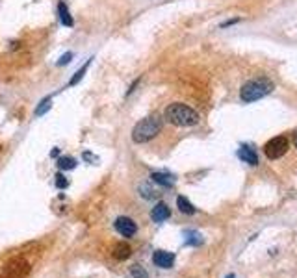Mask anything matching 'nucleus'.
I'll return each mask as SVG.
<instances>
[{"label":"nucleus","instance_id":"nucleus-22","mask_svg":"<svg viewBox=\"0 0 297 278\" xmlns=\"http://www.w3.org/2000/svg\"><path fill=\"white\" fill-rule=\"evenodd\" d=\"M137 83H140V78L132 82V85H130V88H128V91H127V97H128V95H132V93H134V89L137 88Z\"/></svg>","mask_w":297,"mask_h":278},{"label":"nucleus","instance_id":"nucleus-12","mask_svg":"<svg viewBox=\"0 0 297 278\" xmlns=\"http://www.w3.org/2000/svg\"><path fill=\"white\" fill-rule=\"evenodd\" d=\"M58 15L64 26H69V28H71V26L74 25V20H73V17H71V13H69L65 2H58Z\"/></svg>","mask_w":297,"mask_h":278},{"label":"nucleus","instance_id":"nucleus-3","mask_svg":"<svg viewBox=\"0 0 297 278\" xmlns=\"http://www.w3.org/2000/svg\"><path fill=\"white\" fill-rule=\"evenodd\" d=\"M273 82L268 78H256V80H249L247 83H244V88L240 91V97L244 102H254L259 98L266 97L273 91Z\"/></svg>","mask_w":297,"mask_h":278},{"label":"nucleus","instance_id":"nucleus-20","mask_svg":"<svg viewBox=\"0 0 297 278\" xmlns=\"http://www.w3.org/2000/svg\"><path fill=\"white\" fill-rule=\"evenodd\" d=\"M140 191H142V197H145V199H154V197H156L154 191H152L147 184H143L142 187H140Z\"/></svg>","mask_w":297,"mask_h":278},{"label":"nucleus","instance_id":"nucleus-18","mask_svg":"<svg viewBox=\"0 0 297 278\" xmlns=\"http://www.w3.org/2000/svg\"><path fill=\"white\" fill-rule=\"evenodd\" d=\"M130 276L132 278H149V273H147L142 265H132L130 267Z\"/></svg>","mask_w":297,"mask_h":278},{"label":"nucleus","instance_id":"nucleus-16","mask_svg":"<svg viewBox=\"0 0 297 278\" xmlns=\"http://www.w3.org/2000/svg\"><path fill=\"white\" fill-rule=\"evenodd\" d=\"M50 102H52V97H50V95H49V97H45L43 100L39 102V106L35 108V115H37V117H39V115H45V113L50 110Z\"/></svg>","mask_w":297,"mask_h":278},{"label":"nucleus","instance_id":"nucleus-19","mask_svg":"<svg viewBox=\"0 0 297 278\" xmlns=\"http://www.w3.org/2000/svg\"><path fill=\"white\" fill-rule=\"evenodd\" d=\"M54 184H56V187H58V189H65V187L69 185V180L65 178L64 175H62V173H60V175H56V180H54Z\"/></svg>","mask_w":297,"mask_h":278},{"label":"nucleus","instance_id":"nucleus-11","mask_svg":"<svg viewBox=\"0 0 297 278\" xmlns=\"http://www.w3.org/2000/svg\"><path fill=\"white\" fill-rule=\"evenodd\" d=\"M132 254V249L128 243H117L115 247H113V258L119 260V262H123V260H128Z\"/></svg>","mask_w":297,"mask_h":278},{"label":"nucleus","instance_id":"nucleus-21","mask_svg":"<svg viewBox=\"0 0 297 278\" xmlns=\"http://www.w3.org/2000/svg\"><path fill=\"white\" fill-rule=\"evenodd\" d=\"M71 59H73V52H67V54H64V56H62V58H60L58 65H60V67H64V65H67L69 61H71Z\"/></svg>","mask_w":297,"mask_h":278},{"label":"nucleus","instance_id":"nucleus-9","mask_svg":"<svg viewBox=\"0 0 297 278\" xmlns=\"http://www.w3.org/2000/svg\"><path fill=\"white\" fill-rule=\"evenodd\" d=\"M238 158L240 160H244L245 163H249V165H259V156H256V152L245 145L238 148Z\"/></svg>","mask_w":297,"mask_h":278},{"label":"nucleus","instance_id":"nucleus-17","mask_svg":"<svg viewBox=\"0 0 297 278\" xmlns=\"http://www.w3.org/2000/svg\"><path fill=\"white\" fill-rule=\"evenodd\" d=\"M58 165L62 171H69V169H74V167H76V160H74V158L64 156L58 160Z\"/></svg>","mask_w":297,"mask_h":278},{"label":"nucleus","instance_id":"nucleus-5","mask_svg":"<svg viewBox=\"0 0 297 278\" xmlns=\"http://www.w3.org/2000/svg\"><path fill=\"white\" fill-rule=\"evenodd\" d=\"M288 151V139L283 136H277L273 137V139H269L268 143H266V146H264V152H266V156L269 158V160H279L281 156H284Z\"/></svg>","mask_w":297,"mask_h":278},{"label":"nucleus","instance_id":"nucleus-7","mask_svg":"<svg viewBox=\"0 0 297 278\" xmlns=\"http://www.w3.org/2000/svg\"><path fill=\"white\" fill-rule=\"evenodd\" d=\"M152 262L162 269H169L175 264V254L167 252V250H156L154 256H152Z\"/></svg>","mask_w":297,"mask_h":278},{"label":"nucleus","instance_id":"nucleus-24","mask_svg":"<svg viewBox=\"0 0 297 278\" xmlns=\"http://www.w3.org/2000/svg\"><path fill=\"white\" fill-rule=\"evenodd\" d=\"M293 143H295V146H297V132L293 134Z\"/></svg>","mask_w":297,"mask_h":278},{"label":"nucleus","instance_id":"nucleus-2","mask_svg":"<svg viewBox=\"0 0 297 278\" xmlns=\"http://www.w3.org/2000/svg\"><path fill=\"white\" fill-rule=\"evenodd\" d=\"M162 126H164V119L160 115H151L137 122L136 126L132 128V141L134 143H147L154 139L160 134Z\"/></svg>","mask_w":297,"mask_h":278},{"label":"nucleus","instance_id":"nucleus-15","mask_svg":"<svg viewBox=\"0 0 297 278\" xmlns=\"http://www.w3.org/2000/svg\"><path fill=\"white\" fill-rule=\"evenodd\" d=\"M186 245H193V247H197V245L203 243V238H201L199 232H193V230H188L186 232Z\"/></svg>","mask_w":297,"mask_h":278},{"label":"nucleus","instance_id":"nucleus-1","mask_svg":"<svg viewBox=\"0 0 297 278\" xmlns=\"http://www.w3.org/2000/svg\"><path fill=\"white\" fill-rule=\"evenodd\" d=\"M164 117L167 122L175 124V126H195L199 122V113L195 112L193 108L186 106L182 102L169 104L164 112Z\"/></svg>","mask_w":297,"mask_h":278},{"label":"nucleus","instance_id":"nucleus-4","mask_svg":"<svg viewBox=\"0 0 297 278\" xmlns=\"http://www.w3.org/2000/svg\"><path fill=\"white\" fill-rule=\"evenodd\" d=\"M30 274V264L23 258H13L8 262L4 267L2 278H28Z\"/></svg>","mask_w":297,"mask_h":278},{"label":"nucleus","instance_id":"nucleus-8","mask_svg":"<svg viewBox=\"0 0 297 278\" xmlns=\"http://www.w3.org/2000/svg\"><path fill=\"white\" fill-rule=\"evenodd\" d=\"M169 217H171V210L164 202H158L151 211V219L154 221V223H164V221H167Z\"/></svg>","mask_w":297,"mask_h":278},{"label":"nucleus","instance_id":"nucleus-14","mask_svg":"<svg viewBox=\"0 0 297 278\" xmlns=\"http://www.w3.org/2000/svg\"><path fill=\"white\" fill-rule=\"evenodd\" d=\"M93 59V58H91ZM91 59H88V61H86V63L82 65V67L78 69L76 73H74V76L71 80H69V85H71V88H73V85H76L78 82H80V80L84 78V76H86V73H88V67L89 65H91Z\"/></svg>","mask_w":297,"mask_h":278},{"label":"nucleus","instance_id":"nucleus-25","mask_svg":"<svg viewBox=\"0 0 297 278\" xmlns=\"http://www.w3.org/2000/svg\"><path fill=\"white\" fill-rule=\"evenodd\" d=\"M227 278H234V274H229V276H227Z\"/></svg>","mask_w":297,"mask_h":278},{"label":"nucleus","instance_id":"nucleus-13","mask_svg":"<svg viewBox=\"0 0 297 278\" xmlns=\"http://www.w3.org/2000/svg\"><path fill=\"white\" fill-rule=\"evenodd\" d=\"M176 206H179V210H181L182 213H186V215H193L195 211H197L195 210V206L191 204L186 197H179V199H176Z\"/></svg>","mask_w":297,"mask_h":278},{"label":"nucleus","instance_id":"nucleus-6","mask_svg":"<svg viewBox=\"0 0 297 278\" xmlns=\"http://www.w3.org/2000/svg\"><path fill=\"white\" fill-rule=\"evenodd\" d=\"M113 226H115V230L123 236V238H132V236H136V232H137L136 223H134L130 217H117Z\"/></svg>","mask_w":297,"mask_h":278},{"label":"nucleus","instance_id":"nucleus-23","mask_svg":"<svg viewBox=\"0 0 297 278\" xmlns=\"http://www.w3.org/2000/svg\"><path fill=\"white\" fill-rule=\"evenodd\" d=\"M50 156H52V158L60 156V151H58V148H54V151H52V152H50Z\"/></svg>","mask_w":297,"mask_h":278},{"label":"nucleus","instance_id":"nucleus-10","mask_svg":"<svg viewBox=\"0 0 297 278\" xmlns=\"http://www.w3.org/2000/svg\"><path fill=\"white\" fill-rule=\"evenodd\" d=\"M151 178L152 182L164 185V187H173V185H175V176L167 175V173H152Z\"/></svg>","mask_w":297,"mask_h":278}]
</instances>
